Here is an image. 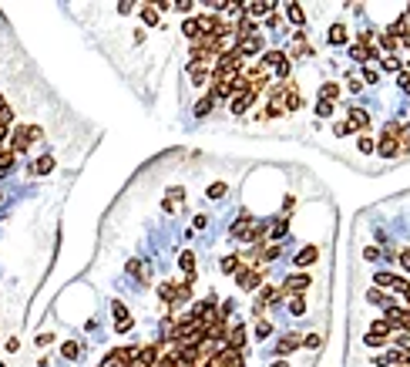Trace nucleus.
Returning a JSON list of instances; mask_svg holds the SVG:
<instances>
[{
	"instance_id": "37",
	"label": "nucleus",
	"mask_w": 410,
	"mask_h": 367,
	"mask_svg": "<svg viewBox=\"0 0 410 367\" xmlns=\"http://www.w3.org/2000/svg\"><path fill=\"white\" fill-rule=\"evenodd\" d=\"M397 84H400V88L410 95V74H400V77H397Z\"/></svg>"
},
{
	"instance_id": "3",
	"label": "nucleus",
	"mask_w": 410,
	"mask_h": 367,
	"mask_svg": "<svg viewBox=\"0 0 410 367\" xmlns=\"http://www.w3.org/2000/svg\"><path fill=\"white\" fill-rule=\"evenodd\" d=\"M252 101H256V91H252V88H245V91H239V95L232 98V111H236V115H242Z\"/></svg>"
},
{
	"instance_id": "8",
	"label": "nucleus",
	"mask_w": 410,
	"mask_h": 367,
	"mask_svg": "<svg viewBox=\"0 0 410 367\" xmlns=\"http://www.w3.org/2000/svg\"><path fill=\"white\" fill-rule=\"evenodd\" d=\"M350 58H356V61H370V58H376V51H373L370 44H353V47H350Z\"/></svg>"
},
{
	"instance_id": "13",
	"label": "nucleus",
	"mask_w": 410,
	"mask_h": 367,
	"mask_svg": "<svg viewBox=\"0 0 410 367\" xmlns=\"http://www.w3.org/2000/svg\"><path fill=\"white\" fill-rule=\"evenodd\" d=\"M141 20H145V24H148V27H155V24H158V7H141Z\"/></svg>"
},
{
	"instance_id": "24",
	"label": "nucleus",
	"mask_w": 410,
	"mask_h": 367,
	"mask_svg": "<svg viewBox=\"0 0 410 367\" xmlns=\"http://www.w3.org/2000/svg\"><path fill=\"white\" fill-rule=\"evenodd\" d=\"M77 350H81V347H77L74 340H68V344H64V347H61V354H64V357H68V361H74V357H77Z\"/></svg>"
},
{
	"instance_id": "17",
	"label": "nucleus",
	"mask_w": 410,
	"mask_h": 367,
	"mask_svg": "<svg viewBox=\"0 0 410 367\" xmlns=\"http://www.w3.org/2000/svg\"><path fill=\"white\" fill-rule=\"evenodd\" d=\"M289 313H293V317H303V313H306V300H303V296H293V300H289Z\"/></svg>"
},
{
	"instance_id": "40",
	"label": "nucleus",
	"mask_w": 410,
	"mask_h": 367,
	"mask_svg": "<svg viewBox=\"0 0 410 367\" xmlns=\"http://www.w3.org/2000/svg\"><path fill=\"white\" fill-rule=\"evenodd\" d=\"M400 266H404V270H410V253H400Z\"/></svg>"
},
{
	"instance_id": "21",
	"label": "nucleus",
	"mask_w": 410,
	"mask_h": 367,
	"mask_svg": "<svg viewBox=\"0 0 410 367\" xmlns=\"http://www.w3.org/2000/svg\"><path fill=\"white\" fill-rule=\"evenodd\" d=\"M299 105H303V98L296 95V88H289V95H286V108H289V111H296Z\"/></svg>"
},
{
	"instance_id": "6",
	"label": "nucleus",
	"mask_w": 410,
	"mask_h": 367,
	"mask_svg": "<svg viewBox=\"0 0 410 367\" xmlns=\"http://www.w3.org/2000/svg\"><path fill=\"white\" fill-rule=\"evenodd\" d=\"M346 125H350V132H353V128H367V125H370V115H367L363 108H353V111H350V121H346Z\"/></svg>"
},
{
	"instance_id": "20",
	"label": "nucleus",
	"mask_w": 410,
	"mask_h": 367,
	"mask_svg": "<svg viewBox=\"0 0 410 367\" xmlns=\"http://www.w3.org/2000/svg\"><path fill=\"white\" fill-rule=\"evenodd\" d=\"M212 101H215L212 95H208V98H202V101L195 105V115H199V118H202V115H208V111H212Z\"/></svg>"
},
{
	"instance_id": "4",
	"label": "nucleus",
	"mask_w": 410,
	"mask_h": 367,
	"mask_svg": "<svg viewBox=\"0 0 410 367\" xmlns=\"http://www.w3.org/2000/svg\"><path fill=\"white\" fill-rule=\"evenodd\" d=\"M158 357H162V354H158V347H155V344H148V347L138 350V367H155V364H158Z\"/></svg>"
},
{
	"instance_id": "11",
	"label": "nucleus",
	"mask_w": 410,
	"mask_h": 367,
	"mask_svg": "<svg viewBox=\"0 0 410 367\" xmlns=\"http://www.w3.org/2000/svg\"><path fill=\"white\" fill-rule=\"evenodd\" d=\"M319 95H323V101H330V105H333V98L340 95V84H333V81H326V84L319 88Z\"/></svg>"
},
{
	"instance_id": "44",
	"label": "nucleus",
	"mask_w": 410,
	"mask_h": 367,
	"mask_svg": "<svg viewBox=\"0 0 410 367\" xmlns=\"http://www.w3.org/2000/svg\"><path fill=\"white\" fill-rule=\"evenodd\" d=\"M0 367H3V364H0Z\"/></svg>"
},
{
	"instance_id": "27",
	"label": "nucleus",
	"mask_w": 410,
	"mask_h": 367,
	"mask_svg": "<svg viewBox=\"0 0 410 367\" xmlns=\"http://www.w3.org/2000/svg\"><path fill=\"white\" fill-rule=\"evenodd\" d=\"M316 115L319 118H330V115H333V105H330V101H316Z\"/></svg>"
},
{
	"instance_id": "19",
	"label": "nucleus",
	"mask_w": 410,
	"mask_h": 367,
	"mask_svg": "<svg viewBox=\"0 0 410 367\" xmlns=\"http://www.w3.org/2000/svg\"><path fill=\"white\" fill-rule=\"evenodd\" d=\"M380 155L393 158V155H397V142H393V138H383V142H380Z\"/></svg>"
},
{
	"instance_id": "26",
	"label": "nucleus",
	"mask_w": 410,
	"mask_h": 367,
	"mask_svg": "<svg viewBox=\"0 0 410 367\" xmlns=\"http://www.w3.org/2000/svg\"><path fill=\"white\" fill-rule=\"evenodd\" d=\"M222 270L225 273H236V270H239V256H225V259H222Z\"/></svg>"
},
{
	"instance_id": "36",
	"label": "nucleus",
	"mask_w": 410,
	"mask_h": 367,
	"mask_svg": "<svg viewBox=\"0 0 410 367\" xmlns=\"http://www.w3.org/2000/svg\"><path fill=\"white\" fill-rule=\"evenodd\" d=\"M383 68H387V71H400V61H397V58H387V61H383Z\"/></svg>"
},
{
	"instance_id": "38",
	"label": "nucleus",
	"mask_w": 410,
	"mask_h": 367,
	"mask_svg": "<svg viewBox=\"0 0 410 367\" xmlns=\"http://www.w3.org/2000/svg\"><path fill=\"white\" fill-rule=\"evenodd\" d=\"M333 132H336V135H346V132H350V125H346V121H336Z\"/></svg>"
},
{
	"instance_id": "14",
	"label": "nucleus",
	"mask_w": 410,
	"mask_h": 367,
	"mask_svg": "<svg viewBox=\"0 0 410 367\" xmlns=\"http://www.w3.org/2000/svg\"><path fill=\"white\" fill-rule=\"evenodd\" d=\"M111 313L118 317V324H128V307H125L121 300H114V303H111Z\"/></svg>"
},
{
	"instance_id": "1",
	"label": "nucleus",
	"mask_w": 410,
	"mask_h": 367,
	"mask_svg": "<svg viewBox=\"0 0 410 367\" xmlns=\"http://www.w3.org/2000/svg\"><path fill=\"white\" fill-rule=\"evenodd\" d=\"M31 138H40V128H31V125H20L17 132H14V138H10V152H24Z\"/></svg>"
},
{
	"instance_id": "31",
	"label": "nucleus",
	"mask_w": 410,
	"mask_h": 367,
	"mask_svg": "<svg viewBox=\"0 0 410 367\" xmlns=\"http://www.w3.org/2000/svg\"><path fill=\"white\" fill-rule=\"evenodd\" d=\"M273 236H276V239L286 236V219H276V222H273Z\"/></svg>"
},
{
	"instance_id": "5",
	"label": "nucleus",
	"mask_w": 410,
	"mask_h": 367,
	"mask_svg": "<svg viewBox=\"0 0 410 367\" xmlns=\"http://www.w3.org/2000/svg\"><path fill=\"white\" fill-rule=\"evenodd\" d=\"M31 172H34V175H47V172H54V155H40L37 162L31 165Z\"/></svg>"
},
{
	"instance_id": "25",
	"label": "nucleus",
	"mask_w": 410,
	"mask_h": 367,
	"mask_svg": "<svg viewBox=\"0 0 410 367\" xmlns=\"http://www.w3.org/2000/svg\"><path fill=\"white\" fill-rule=\"evenodd\" d=\"M269 333H273V324H269V320H259V327H256V337H259V340H266Z\"/></svg>"
},
{
	"instance_id": "33",
	"label": "nucleus",
	"mask_w": 410,
	"mask_h": 367,
	"mask_svg": "<svg viewBox=\"0 0 410 367\" xmlns=\"http://www.w3.org/2000/svg\"><path fill=\"white\" fill-rule=\"evenodd\" d=\"M380 44H383L387 51H393V47H397V37H393V34H383V37H380Z\"/></svg>"
},
{
	"instance_id": "30",
	"label": "nucleus",
	"mask_w": 410,
	"mask_h": 367,
	"mask_svg": "<svg viewBox=\"0 0 410 367\" xmlns=\"http://www.w3.org/2000/svg\"><path fill=\"white\" fill-rule=\"evenodd\" d=\"M158 293H162V300H175V287H171V283H162Z\"/></svg>"
},
{
	"instance_id": "29",
	"label": "nucleus",
	"mask_w": 410,
	"mask_h": 367,
	"mask_svg": "<svg viewBox=\"0 0 410 367\" xmlns=\"http://www.w3.org/2000/svg\"><path fill=\"white\" fill-rule=\"evenodd\" d=\"M14 165V152H0V172H7Z\"/></svg>"
},
{
	"instance_id": "7",
	"label": "nucleus",
	"mask_w": 410,
	"mask_h": 367,
	"mask_svg": "<svg viewBox=\"0 0 410 367\" xmlns=\"http://www.w3.org/2000/svg\"><path fill=\"white\" fill-rule=\"evenodd\" d=\"M319 259V250L316 246H306V250L296 253V266H309V263H316Z\"/></svg>"
},
{
	"instance_id": "2",
	"label": "nucleus",
	"mask_w": 410,
	"mask_h": 367,
	"mask_svg": "<svg viewBox=\"0 0 410 367\" xmlns=\"http://www.w3.org/2000/svg\"><path fill=\"white\" fill-rule=\"evenodd\" d=\"M236 283H239L242 290H256V287L262 283V273L259 270H239L236 273Z\"/></svg>"
},
{
	"instance_id": "43",
	"label": "nucleus",
	"mask_w": 410,
	"mask_h": 367,
	"mask_svg": "<svg viewBox=\"0 0 410 367\" xmlns=\"http://www.w3.org/2000/svg\"><path fill=\"white\" fill-rule=\"evenodd\" d=\"M404 364H407V367H410V354H407V357H404Z\"/></svg>"
},
{
	"instance_id": "22",
	"label": "nucleus",
	"mask_w": 410,
	"mask_h": 367,
	"mask_svg": "<svg viewBox=\"0 0 410 367\" xmlns=\"http://www.w3.org/2000/svg\"><path fill=\"white\" fill-rule=\"evenodd\" d=\"M245 10H249V14H252V17H262V14H266V10H273V3H249V7H245Z\"/></svg>"
},
{
	"instance_id": "9",
	"label": "nucleus",
	"mask_w": 410,
	"mask_h": 367,
	"mask_svg": "<svg viewBox=\"0 0 410 367\" xmlns=\"http://www.w3.org/2000/svg\"><path fill=\"white\" fill-rule=\"evenodd\" d=\"M306 287H309V276H306V273L289 276V283H286V290H306Z\"/></svg>"
},
{
	"instance_id": "32",
	"label": "nucleus",
	"mask_w": 410,
	"mask_h": 367,
	"mask_svg": "<svg viewBox=\"0 0 410 367\" xmlns=\"http://www.w3.org/2000/svg\"><path fill=\"white\" fill-rule=\"evenodd\" d=\"M205 77H208V71H205V68H195V71H192V81H195V84H202Z\"/></svg>"
},
{
	"instance_id": "28",
	"label": "nucleus",
	"mask_w": 410,
	"mask_h": 367,
	"mask_svg": "<svg viewBox=\"0 0 410 367\" xmlns=\"http://www.w3.org/2000/svg\"><path fill=\"white\" fill-rule=\"evenodd\" d=\"M225 195V182H215V185H208V199H222Z\"/></svg>"
},
{
	"instance_id": "42",
	"label": "nucleus",
	"mask_w": 410,
	"mask_h": 367,
	"mask_svg": "<svg viewBox=\"0 0 410 367\" xmlns=\"http://www.w3.org/2000/svg\"><path fill=\"white\" fill-rule=\"evenodd\" d=\"M273 367H293V364H289V361H279V364H273Z\"/></svg>"
},
{
	"instance_id": "16",
	"label": "nucleus",
	"mask_w": 410,
	"mask_h": 367,
	"mask_svg": "<svg viewBox=\"0 0 410 367\" xmlns=\"http://www.w3.org/2000/svg\"><path fill=\"white\" fill-rule=\"evenodd\" d=\"M286 14H289V20H293V24H303V7H299V3H286Z\"/></svg>"
},
{
	"instance_id": "23",
	"label": "nucleus",
	"mask_w": 410,
	"mask_h": 367,
	"mask_svg": "<svg viewBox=\"0 0 410 367\" xmlns=\"http://www.w3.org/2000/svg\"><path fill=\"white\" fill-rule=\"evenodd\" d=\"M373 280H376V287H393V283H397V276H393V273H376Z\"/></svg>"
},
{
	"instance_id": "39",
	"label": "nucleus",
	"mask_w": 410,
	"mask_h": 367,
	"mask_svg": "<svg viewBox=\"0 0 410 367\" xmlns=\"http://www.w3.org/2000/svg\"><path fill=\"white\" fill-rule=\"evenodd\" d=\"M131 10H135V3H128V0H125V3H118V14H131Z\"/></svg>"
},
{
	"instance_id": "35",
	"label": "nucleus",
	"mask_w": 410,
	"mask_h": 367,
	"mask_svg": "<svg viewBox=\"0 0 410 367\" xmlns=\"http://www.w3.org/2000/svg\"><path fill=\"white\" fill-rule=\"evenodd\" d=\"M303 344H306V347H313V350H316V347H319V337H316V333H309V337H303Z\"/></svg>"
},
{
	"instance_id": "12",
	"label": "nucleus",
	"mask_w": 410,
	"mask_h": 367,
	"mask_svg": "<svg viewBox=\"0 0 410 367\" xmlns=\"http://www.w3.org/2000/svg\"><path fill=\"white\" fill-rule=\"evenodd\" d=\"M330 40H333V44H346V27H343V24H333V27H330Z\"/></svg>"
},
{
	"instance_id": "18",
	"label": "nucleus",
	"mask_w": 410,
	"mask_h": 367,
	"mask_svg": "<svg viewBox=\"0 0 410 367\" xmlns=\"http://www.w3.org/2000/svg\"><path fill=\"white\" fill-rule=\"evenodd\" d=\"M262 64H276V68H279V64H286V54H282V51H269V54L262 58Z\"/></svg>"
},
{
	"instance_id": "34",
	"label": "nucleus",
	"mask_w": 410,
	"mask_h": 367,
	"mask_svg": "<svg viewBox=\"0 0 410 367\" xmlns=\"http://www.w3.org/2000/svg\"><path fill=\"white\" fill-rule=\"evenodd\" d=\"M356 145H360V152H363V155H370V152H373V142H370V138H360Z\"/></svg>"
},
{
	"instance_id": "10",
	"label": "nucleus",
	"mask_w": 410,
	"mask_h": 367,
	"mask_svg": "<svg viewBox=\"0 0 410 367\" xmlns=\"http://www.w3.org/2000/svg\"><path fill=\"white\" fill-rule=\"evenodd\" d=\"M299 344H303V337H282L276 350H279V354H289V350H296Z\"/></svg>"
},
{
	"instance_id": "15",
	"label": "nucleus",
	"mask_w": 410,
	"mask_h": 367,
	"mask_svg": "<svg viewBox=\"0 0 410 367\" xmlns=\"http://www.w3.org/2000/svg\"><path fill=\"white\" fill-rule=\"evenodd\" d=\"M178 266L192 276V273H195V256H192V253H182V256H178Z\"/></svg>"
},
{
	"instance_id": "41",
	"label": "nucleus",
	"mask_w": 410,
	"mask_h": 367,
	"mask_svg": "<svg viewBox=\"0 0 410 367\" xmlns=\"http://www.w3.org/2000/svg\"><path fill=\"white\" fill-rule=\"evenodd\" d=\"M404 145H410V125L404 128Z\"/></svg>"
}]
</instances>
